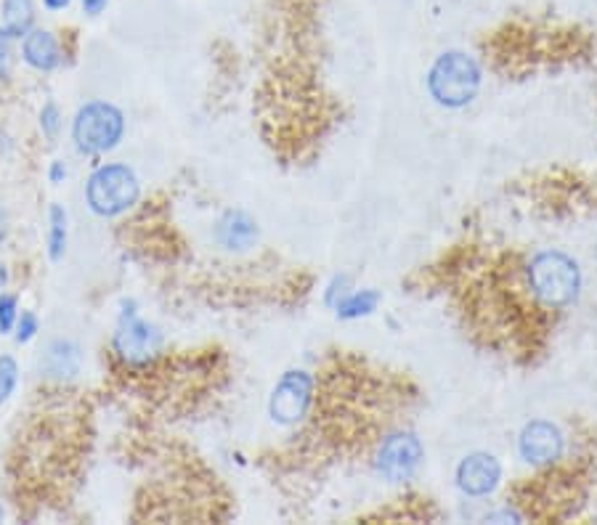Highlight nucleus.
<instances>
[{
	"label": "nucleus",
	"mask_w": 597,
	"mask_h": 525,
	"mask_svg": "<svg viewBox=\"0 0 597 525\" xmlns=\"http://www.w3.org/2000/svg\"><path fill=\"white\" fill-rule=\"evenodd\" d=\"M41 131L48 141H56V136H59L62 112H59V107L54 104V101H48V104L41 109Z\"/></svg>",
	"instance_id": "a211bd4d"
},
{
	"label": "nucleus",
	"mask_w": 597,
	"mask_h": 525,
	"mask_svg": "<svg viewBox=\"0 0 597 525\" xmlns=\"http://www.w3.org/2000/svg\"><path fill=\"white\" fill-rule=\"evenodd\" d=\"M3 517H5V510H3V507H0V521H3Z\"/></svg>",
	"instance_id": "bb28decb"
},
{
	"label": "nucleus",
	"mask_w": 597,
	"mask_h": 525,
	"mask_svg": "<svg viewBox=\"0 0 597 525\" xmlns=\"http://www.w3.org/2000/svg\"><path fill=\"white\" fill-rule=\"evenodd\" d=\"M112 348L128 367H146L163 350V332L139 316L136 303H125L118 329H114Z\"/></svg>",
	"instance_id": "423d86ee"
},
{
	"label": "nucleus",
	"mask_w": 597,
	"mask_h": 525,
	"mask_svg": "<svg viewBox=\"0 0 597 525\" xmlns=\"http://www.w3.org/2000/svg\"><path fill=\"white\" fill-rule=\"evenodd\" d=\"M425 462V446L412 431H388L377 440L372 465L388 483H409Z\"/></svg>",
	"instance_id": "39448f33"
},
{
	"label": "nucleus",
	"mask_w": 597,
	"mask_h": 525,
	"mask_svg": "<svg viewBox=\"0 0 597 525\" xmlns=\"http://www.w3.org/2000/svg\"><path fill=\"white\" fill-rule=\"evenodd\" d=\"M16 343L19 345H24V343H30L32 337L37 335V329H41V322H37V316L32 311H22V316L16 319Z\"/></svg>",
	"instance_id": "6ab92c4d"
},
{
	"label": "nucleus",
	"mask_w": 597,
	"mask_h": 525,
	"mask_svg": "<svg viewBox=\"0 0 597 525\" xmlns=\"http://www.w3.org/2000/svg\"><path fill=\"white\" fill-rule=\"evenodd\" d=\"M313 403H317V377L306 369H290L272 390L268 414L276 425L292 427L308 417Z\"/></svg>",
	"instance_id": "0eeeda50"
},
{
	"label": "nucleus",
	"mask_w": 597,
	"mask_h": 525,
	"mask_svg": "<svg viewBox=\"0 0 597 525\" xmlns=\"http://www.w3.org/2000/svg\"><path fill=\"white\" fill-rule=\"evenodd\" d=\"M380 303L383 294L377 290H349L335 303V313L343 322H356V319L372 316Z\"/></svg>",
	"instance_id": "4468645a"
},
{
	"label": "nucleus",
	"mask_w": 597,
	"mask_h": 525,
	"mask_svg": "<svg viewBox=\"0 0 597 525\" xmlns=\"http://www.w3.org/2000/svg\"><path fill=\"white\" fill-rule=\"evenodd\" d=\"M80 5H82V14L99 16V14H104V11H107L109 0H80Z\"/></svg>",
	"instance_id": "4be33fe9"
},
{
	"label": "nucleus",
	"mask_w": 597,
	"mask_h": 525,
	"mask_svg": "<svg viewBox=\"0 0 597 525\" xmlns=\"http://www.w3.org/2000/svg\"><path fill=\"white\" fill-rule=\"evenodd\" d=\"M521 284L539 311H563L582 294V268L561 249H542L523 262Z\"/></svg>",
	"instance_id": "f257e3e1"
},
{
	"label": "nucleus",
	"mask_w": 597,
	"mask_h": 525,
	"mask_svg": "<svg viewBox=\"0 0 597 525\" xmlns=\"http://www.w3.org/2000/svg\"><path fill=\"white\" fill-rule=\"evenodd\" d=\"M69 3H73V0H43V5H46V11H51V14L69 9Z\"/></svg>",
	"instance_id": "b1692460"
},
{
	"label": "nucleus",
	"mask_w": 597,
	"mask_h": 525,
	"mask_svg": "<svg viewBox=\"0 0 597 525\" xmlns=\"http://www.w3.org/2000/svg\"><path fill=\"white\" fill-rule=\"evenodd\" d=\"M125 136V114L109 101H88L73 120V141L80 155H104Z\"/></svg>",
	"instance_id": "20e7f679"
},
{
	"label": "nucleus",
	"mask_w": 597,
	"mask_h": 525,
	"mask_svg": "<svg viewBox=\"0 0 597 525\" xmlns=\"http://www.w3.org/2000/svg\"><path fill=\"white\" fill-rule=\"evenodd\" d=\"M518 454L526 465L555 467L566 457V435L550 420H531L518 435Z\"/></svg>",
	"instance_id": "6e6552de"
},
{
	"label": "nucleus",
	"mask_w": 597,
	"mask_h": 525,
	"mask_svg": "<svg viewBox=\"0 0 597 525\" xmlns=\"http://www.w3.org/2000/svg\"><path fill=\"white\" fill-rule=\"evenodd\" d=\"M141 197V181L123 163L101 165L86 183V202L99 217H118L128 213Z\"/></svg>",
	"instance_id": "7ed1b4c3"
},
{
	"label": "nucleus",
	"mask_w": 597,
	"mask_h": 525,
	"mask_svg": "<svg viewBox=\"0 0 597 525\" xmlns=\"http://www.w3.org/2000/svg\"><path fill=\"white\" fill-rule=\"evenodd\" d=\"M5 284H9V268H5L3 262H0V290H3Z\"/></svg>",
	"instance_id": "a878e982"
},
{
	"label": "nucleus",
	"mask_w": 597,
	"mask_h": 525,
	"mask_svg": "<svg viewBox=\"0 0 597 525\" xmlns=\"http://www.w3.org/2000/svg\"><path fill=\"white\" fill-rule=\"evenodd\" d=\"M19 380V367L11 356H0V403H5L14 393Z\"/></svg>",
	"instance_id": "dca6fc26"
},
{
	"label": "nucleus",
	"mask_w": 597,
	"mask_h": 525,
	"mask_svg": "<svg viewBox=\"0 0 597 525\" xmlns=\"http://www.w3.org/2000/svg\"><path fill=\"white\" fill-rule=\"evenodd\" d=\"M454 480L467 499H486L502 485V462L489 451H473L462 457Z\"/></svg>",
	"instance_id": "1a4fd4ad"
},
{
	"label": "nucleus",
	"mask_w": 597,
	"mask_h": 525,
	"mask_svg": "<svg viewBox=\"0 0 597 525\" xmlns=\"http://www.w3.org/2000/svg\"><path fill=\"white\" fill-rule=\"evenodd\" d=\"M484 86V67L467 51H444L428 69L430 99L444 109H462L473 104Z\"/></svg>",
	"instance_id": "f03ea898"
},
{
	"label": "nucleus",
	"mask_w": 597,
	"mask_h": 525,
	"mask_svg": "<svg viewBox=\"0 0 597 525\" xmlns=\"http://www.w3.org/2000/svg\"><path fill=\"white\" fill-rule=\"evenodd\" d=\"M35 0H3L0 3V30L22 41L35 27Z\"/></svg>",
	"instance_id": "ddd939ff"
},
{
	"label": "nucleus",
	"mask_w": 597,
	"mask_h": 525,
	"mask_svg": "<svg viewBox=\"0 0 597 525\" xmlns=\"http://www.w3.org/2000/svg\"><path fill=\"white\" fill-rule=\"evenodd\" d=\"M48 178H51V183H62L64 178H67V165H64L62 159H54L48 168Z\"/></svg>",
	"instance_id": "5701e85b"
},
{
	"label": "nucleus",
	"mask_w": 597,
	"mask_h": 525,
	"mask_svg": "<svg viewBox=\"0 0 597 525\" xmlns=\"http://www.w3.org/2000/svg\"><path fill=\"white\" fill-rule=\"evenodd\" d=\"M11 43L14 37L9 32L0 30V82H5L11 78V64H14V51H11Z\"/></svg>",
	"instance_id": "aec40b11"
},
{
	"label": "nucleus",
	"mask_w": 597,
	"mask_h": 525,
	"mask_svg": "<svg viewBox=\"0 0 597 525\" xmlns=\"http://www.w3.org/2000/svg\"><path fill=\"white\" fill-rule=\"evenodd\" d=\"M22 59L27 62L32 69H37V72H54V69H59L64 56L54 32L32 27L27 35L22 37Z\"/></svg>",
	"instance_id": "f8f14e48"
},
{
	"label": "nucleus",
	"mask_w": 597,
	"mask_h": 525,
	"mask_svg": "<svg viewBox=\"0 0 597 525\" xmlns=\"http://www.w3.org/2000/svg\"><path fill=\"white\" fill-rule=\"evenodd\" d=\"M353 290L351 287V279L349 277H335L332 279V284H330V290H327V305H332V309H335V303L340 298H343L345 292Z\"/></svg>",
	"instance_id": "412c9836"
},
{
	"label": "nucleus",
	"mask_w": 597,
	"mask_h": 525,
	"mask_svg": "<svg viewBox=\"0 0 597 525\" xmlns=\"http://www.w3.org/2000/svg\"><path fill=\"white\" fill-rule=\"evenodd\" d=\"M215 242L229 253H247L258 242V223L245 210H226L215 223Z\"/></svg>",
	"instance_id": "9d476101"
},
{
	"label": "nucleus",
	"mask_w": 597,
	"mask_h": 525,
	"mask_svg": "<svg viewBox=\"0 0 597 525\" xmlns=\"http://www.w3.org/2000/svg\"><path fill=\"white\" fill-rule=\"evenodd\" d=\"M5 236H9V213H5V208H0V245L5 242Z\"/></svg>",
	"instance_id": "393cba45"
},
{
	"label": "nucleus",
	"mask_w": 597,
	"mask_h": 525,
	"mask_svg": "<svg viewBox=\"0 0 597 525\" xmlns=\"http://www.w3.org/2000/svg\"><path fill=\"white\" fill-rule=\"evenodd\" d=\"M48 221V255L51 260H62L64 253H67V210H64L62 204H51Z\"/></svg>",
	"instance_id": "2eb2a0df"
},
{
	"label": "nucleus",
	"mask_w": 597,
	"mask_h": 525,
	"mask_svg": "<svg viewBox=\"0 0 597 525\" xmlns=\"http://www.w3.org/2000/svg\"><path fill=\"white\" fill-rule=\"evenodd\" d=\"M82 367V354L80 345L73 340H51L37 358V371L46 380H75L80 375Z\"/></svg>",
	"instance_id": "9b49d317"
},
{
	"label": "nucleus",
	"mask_w": 597,
	"mask_h": 525,
	"mask_svg": "<svg viewBox=\"0 0 597 525\" xmlns=\"http://www.w3.org/2000/svg\"><path fill=\"white\" fill-rule=\"evenodd\" d=\"M16 319H19L16 294L0 292V335H9V332L16 326Z\"/></svg>",
	"instance_id": "f3484780"
}]
</instances>
